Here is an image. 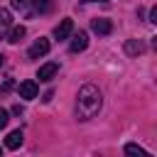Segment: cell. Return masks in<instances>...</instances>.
<instances>
[{"label": "cell", "mask_w": 157, "mask_h": 157, "mask_svg": "<svg viewBox=\"0 0 157 157\" xmlns=\"http://www.w3.org/2000/svg\"><path fill=\"white\" fill-rule=\"evenodd\" d=\"M101 105H103L101 88L93 86V83H83L78 88V96H76V118L78 120H91L93 115L101 113Z\"/></svg>", "instance_id": "obj_1"}, {"label": "cell", "mask_w": 157, "mask_h": 157, "mask_svg": "<svg viewBox=\"0 0 157 157\" xmlns=\"http://www.w3.org/2000/svg\"><path fill=\"white\" fill-rule=\"evenodd\" d=\"M49 49H52V42H49L47 37H39V39L27 49V56H29V59H39V56H44Z\"/></svg>", "instance_id": "obj_2"}, {"label": "cell", "mask_w": 157, "mask_h": 157, "mask_svg": "<svg viewBox=\"0 0 157 157\" xmlns=\"http://www.w3.org/2000/svg\"><path fill=\"white\" fill-rule=\"evenodd\" d=\"M17 93H20V98H25V101H32V98H37V93H39V86H37V81L27 78V81H22V83L17 86Z\"/></svg>", "instance_id": "obj_3"}, {"label": "cell", "mask_w": 157, "mask_h": 157, "mask_svg": "<svg viewBox=\"0 0 157 157\" xmlns=\"http://www.w3.org/2000/svg\"><path fill=\"white\" fill-rule=\"evenodd\" d=\"M86 47H88V34H86L83 29H78V32L74 34V39H71L69 49H71V54H78V52H83Z\"/></svg>", "instance_id": "obj_4"}, {"label": "cell", "mask_w": 157, "mask_h": 157, "mask_svg": "<svg viewBox=\"0 0 157 157\" xmlns=\"http://www.w3.org/2000/svg\"><path fill=\"white\" fill-rule=\"evenodd\" d=\"M91 29L96 34H110L113 32V22L108 17H96V20H91Z\"/></svg>", "instance_id": "obj_5"}, {"label": "cell", "mask_w": 157, "mask_h": 157, "mask_svg": "<svg viewBox=\"0 0 157 157\" xmlns=\"http://www.w3.org/2000/svg\"><path fill=\"white\" fill-rule=\"evenodd\" d=\"M56 71H59V64H54V61L42 64L39 71H37V78H39V81H52V78L56 76Z\"/></svg>", "instance_id": "obj_6"}, {"label": "cell", "mask_w": 157, "mask_h": 157, "mask_svg": "<svg viewBox=\"0 0 157 157\" xmlns=\"http://www.w3.org/2000/svg\"><path fill=\"white\" fill-rule=\"evenodd\" d=\"M71 29H74V22L66 17V20H61L56 27H54V37L61 42V39H69V34H71Z\"/></svg>", "instance_id": "obj_7"}, {"label": "cell", "mask_w": 157, "mask_h": 157, "mask_svg": "<svg viewBox=\"0 0 157 157\" xmlns=\"http://www.w3.org/2000/svg\"><path fill=\"white\" fill-rule=\"evenodd\" d=\"M123 49H125L128 56H140V54L145 52V42H142V39H128V42L123 44Z\"/></svg>", "instance_id": "obj_8"}, {"label": "cell", "mask_w": 157, "mask_h": 157, "mask_svg": "<svg viewBox=\"0 0 157 157\" xmlns=\"http://www.w3.org/2000/svg\"><path fill=\"white\" fill-rule=\"evenodd\" d=\"M10 27H12V15H10L7 7H0V39H5Z\"/></svg>", "instance_id": "obj_9"}, {"label": "cell", "mask_w": 157, "mask_h": 157, "mask_svg": "<svg viewBox=\"0 0 157 157\" xmlns=\"http://www.w3.org/2000/svg\"><path fill=\"white\" fill-rule=\"evenodd\" d=\"M25 34H27V29H25V25H17V27H10L5 37H7V42H10V44H17V42H20V39L25 37Z\"/></svg>", "instance_id": "obj_10"}, {"label": "cell", "mask_w": 157, "mask_h": 157, "mask_svg": "<svg viewBox=\"0 0 157 157\" xmlns=\"http://www.w3.org/2000/svg\"><path fill=\"white\" fill-rule=\"evenodd\" d=\"M22 145V130H12L7 137H5V147L7 150H17Z\"/></svg>", "instance_id": "obj_11"}, {"label": "cell", "mask_w": 157, "mask_h": 157, "mask_svg": "<svg viewBox=\"0 0 157 157\" xmlns=\"http://www.w3.org/2000/svg\"><path fill=\"white\" fill-rule=\"evenodd\" d=\"M125 155H137V157H150L147 155V150H142L140 145H135V142H128L125 145Z\"/></svg>", "instance_id": "obj_12"}, {"label": "cell", "mask_w": 157, "mask_h": 157, "mask_svg": "<svg viewBox=\"0 0 157 157\" xmlns=\"http://www.w3.org/2000/svg\"><path fill=\"white\" fill-rule=\"evenodd\" d=\"M34 2V12H49L52 10V0H32Z\"/></svg>", "instance_id": "obj_13"}, {"label": "cell", "mask_w": 157, "mask_h": 157, "mask_svg": "<svg viewBox=\"0 0 157 157\" xmlns=\"http://www.w3.org/2000/svg\"><path fill=\"white\" fill-rule=\"evenodd\" d=\"M7 120H10V115H7V110L5 108H0V130L7 125Z\"/></svg>", "instance_id": "obj_14"}, {"label": "cell", "mask_w": 157, "mask_h": 157, "mask_svg": "<svg viewBox=\"0 0 157 157\" xmlns=\"http://www.w3.org/2000/svg\"><path fill=\"white\" fill-rule=\"evenodd\" d=\"M29 2H32V0H12V7H17V10H20V7L29 5Z\"/></svg>", "instance_id": "obj_15"}, {"label": "cell", "mask_w": 157, "mask_h": 157, "mask_svg": "<svg viewBox=\"0 0 157 157\" xmlns=\"http://www.w3.org/2000/svg\"><path fill=\"white\" fill-rule=\"evenodd\" d=\"M150 22H157V7L150 10Z\"/></svg>", "instance_id": "obj_16"}, {"label": "cell", "mask_w": 157, "mask_h": 157, "mask_svg": "<svg viewBox=\"0 0 157 157\" xmlns=\"http://www.w3.org/2000/svg\"><path fill=\"white\" fill-rule=\"evenodd\" d=\"M10 88H12V81H10V78H7V81H5V83H2V91H10Z\"/></svg>", "instance_id": "obj_17"}, {"label": "cell", "mask_w": 157, "mask_h": 157, "mask_svg": "<svg viewBox=\"0 0 157 157\" xmlns=\"http://www.w3.org/2000/svg\"><path fill=\"white\" fill-rule=\"evenodd\" d=\"M81 2H108V0H81Z\"/></svg>", "instance_id": "obj_18"}, {"label": "cell", "mask_w": 157, "mask_h": 157, "mask_svg": "<svg viewBox=\"0 0 157 157\" xmlns=\"http://www.w3.org/2000/svg\"><path fill=\"white\" fill-rule=\"evenodd\" d=\"M2 61H5V56H2V54H0V66H2Z\"/></svg>", "instance_id": "obj_19"}, {"label": "cell", "mask_w": 157, "mask_h": 157, "mask_svg": "<svg viewBox=\"0 0 157 157\" xmlns=\"http://www.w3.org/2000/svg\"><path fill=\"white\" fill-rule=\"evenodd\" d=\"M0 152H2V150H0Z\"/></svg>", "instance_id": "obj_20"}]
</instances>
